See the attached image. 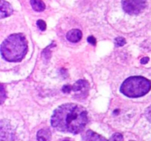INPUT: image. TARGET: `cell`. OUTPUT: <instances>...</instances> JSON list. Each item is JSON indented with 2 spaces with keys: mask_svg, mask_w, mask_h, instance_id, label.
Here are the masks:
<instances>
[{
  "mask_svg": "<svg viewBox=\"0 0 151 141\" xmlns=\"http://www.w3.org/2000/svg\"><path fill=\"white\" fill-rule=\"evenodd\" d=\"M27 52V41L22 34L7 37L1 45V54L9 62L21 61Z\"/></svg>",
  "mask_w": 151,
  "mask_h": 141,
  "instance_id": "2",
  "label": "cell"
},
{
  "mask_svg": "<svg viewBox=\"0 0 151 141\" xmlns=\"http://www.w3.org/2000/svg\"><path fill=\"white\" fill-rule=\"evenodd\" d=\"M1 101H0V103L1 104H3L4 103V101L5 100V91H4V86L3 85H1Z\"/></svg>",
  "mask_w": 151,
  "mask_h": 141,
  "instance_id": "15",
  "label": "cell"
},
{
  "mask_svg": "<svg viewBox=\"0 0 151 141\" xmlns=\"http://www.w3.org/2000/svg\"><path fill=\"white\" fill-rule=\"evenodd\" d=\"M149 60H150V58H149L148 57H145L142 58V60H141V63H142V64H146L149 62Z\"/></svg>",
  "mask_w": 151,
  "mask_h": 141,
  "instance_id": "19",
  "label": "cell"
},
{
  "mask_svg": "<svg viewBox=\"0 0 151 141\" xmlns=\"http://www.w3.org/2000/svg\"><path fill=\"white\" fill-rule=\"evenodd\" d=\"M130 141H134V140H130Z\"/></svg>",
  "mask_w": 151,
  "mask_h": 141,
  "instance_id": "21",
  "label": "cell"
},
{
  "mask_svg": "<svg viewBox=\"0 0 151 141\" xmlns=\"http://www.w3.org/2000/svg\"><path fill=\"white\" fill-rule=\"evenodd\" d=\"M51 125L64 132L78 134L88 123L87 110L77 104L66 103L59 106L51 117Z\"/></svg>",
  "mask_w": 151,
  "mask_h": 141,
  "instance_id": "1",
  "label": "cell"
},
{
  "mask_svg": "<svg viewBox=\"0 0 151 141\" xmlns=\"http://www.w3.org/2000/svg\"><path fill=\"white\" fill-rule=\"evenodd\" d=\"M145 115H146V117H147V119L149 120V122H150L151 123V106L150 108H148V109L146 110Z\"/></svg>",
  "mask_w": 151,
  "mask_h": 141,
  "instance_id": "17",
  "label": "cell"
},
{
  "mask_svg": "<svg viewBox=\"0 0 151 141\" xmlns=\"http://www.w3.org/2000/svg\"><path fill=\"white\" fill-rule=\"evenodd\" d=\"M123 140V136L120 133H115L113 136L108 141H122Z\"/></svg>",
  "mask_w": 151,
  "mask_h": 141,
  "instance_id": "13",
  "label": "cell"
},
{
  "mask_svg": "<svg viewBox=\"0 0 151 141\" xmlns=\"http://www.w3.org/2000/svg\"><path fill=\"white\" fill-rule=\"evenodd\" d=\"M82 140L83 141H108L105 138L91 130H88L85 132V134L82 136Z\"/></svg>",
  "mask_w": 151,
  "mask_h": 141,
  "instance_id": "8",
  "label": "cell"
},
{
  "mask_svg": "<svg viewBox=\"0 0 151 141\" xmlns=\"http://www.w3.org/2000/svg\"><path fill=\"white\" fill-rule=\"evenodd\" d=\"M30 4L36 11H42L45 9V4L42 0H30Z\"/></svg>",
  "mask_w": 151,
  "mask_h": 141,
  "instance_id": "11",
  "label": "cell"
},
{
  "mask_svg": "<svg viewBox=\"0 0 151 141\" xmlns=\"http://www.w3.org/2000/svg\"><path fill=\"white\" fill-rule=\"evenodd\" d=\"M50 133L48 130L42 129L37 132V140L38 141H50Z\"/></svg>",
  "mask_w": 151,
  "mask_h": 141,
  "instance_id": "10",
  "label": "cell"
},
{
  "mask_svg": "<svg viewBox=\"0 0 151 141\" xmlns=\"http://www.w3.org/2000/svg\"><path fill=\"white\" fill-rule=\"evenodd\" d=\"M62 141H68V140H62Z\"/></svg>",
  "mask_w": 151,
  "mask_h": 141,
  "instance_id": "20",
  "label": "cell"
},
{
  "mask_svg": "<svg viewBox=\"0 0 151 141\" xmlns=\"http://www.w3.org/2000/svg\"><path fill=\"white\" fill-rule=\"evenodd\" d=\"M81 37H82V33L79 29L70 30L66 34L67 40L71 42H78L79 41H81Z\"/></svg>",
  "mask_w": 151,
  "mask_h": 141,
  "instance_id": "9",
  "label": "cell"
},
{
  "mask_svg": "<svg viewBox=\"0 0 151 141\" xmlns=\"http://www.w3.org/2000/svg\"><path fill=\"white\" fill-rule=\"evenodd\" d=\"M37 26L40 28V30H42V31H44L45 29H46V23H45V21L44 20H42V19H39V20H37Z\"/></svg>",
  "mask_w": 151,
  "mask_h": 141,
  "instance_id": "14",
  "label": "cell"
},
{
  "mask_svg": "<svg viewBox=\"0 0 151 141\" xmlns=\"http://www.w3.org/2000/svg\"><path fill=\"white\" fill-rule=\"evenodd\" d=\"M124 11L130 15H137L146 7V0H122Z\"/></svg>",
  "mask_w": 151,
  "mask_h": 141,
  "instance_id": "4",
  "label": "cell"
},
{
  "mask_svg": "<svg viewBox=\"0 0 151 141\" xmlns=\"http://www.w3.org/2000/svg\"><path fill=\"white\" fill-rule=\"evenodd\" d=\"M88 42L90 44H92V45H96V38H95L94 36H89V37L88 38Z\"/></svg>",
  "mask_w": 151,
  "mask_h": 141,
  "instance_id": "18",
  "label": "cell"
},
{
  "mask_svg": "<svg viewBox=\"0 0 151 141\" xmlns=\"http://www.w3.org/2000/svg\"><path fill=\"white\" fill-rule=\"evenodd\" d=\"M115 44H116V46H118V47H121V46H124L125 44H126V40H125V38H123V37H117L116 39H115Z\"/></svg>",
  "mask_w": 151,
  "mask_h": 141,
  "instance_id": "12",
  "label": "cell"
},
{
  "mask_svg": "<svg viewBox=\"0 0 151 141\" xmlns=\"http://www.w3.org/2000/svg\"><path fill=\"white\" fill-rule=\"evenodd\" d=\"M4 122H1V141H12L13 140V132H12L10 127H6L4 125Z\"/></svg>",
  "mask_w": 151,
  "mask_h": 141,
  "instance_id": "7",
  "label": "cell"
},
{
  "mask_svg": "<svg viewBox=\"0 0 151 141\" xmlns=\"http://www.w3.org/2000/svg\"><path fill=\"white\" fill-rule=\"evenodd\" d=\"M12 11H13L12 7L9 3H7L4 0L0 1V18L1 19L10 16L12 13Z\"/></svg>",
  "mask_w": 151,
  "mask_h": 141,
  "instance_id": "6",
  "label": "cell"
},
{
  "mask_svg": "<svg viewBox=\"0 0 151 141\" xmlns=\"http://www.w3.org/2000/svg\"><path fill=\"white\" fill-rule=\"evenodd\" d=\"M150 88V80L141 76H134L128 78L123 82L120 87V92L127 97L137 98L147 94Z\"/></svg>",
  "mask_w": 151,
  "mask_h": 141,
  "instance_id": "3",
  "label": "cell"
},
{
  "mask_svg": "<svg viewBox=\"0 0 151 141\" xmlns=\"http://www.w3.org/2000/svg\"><path fill=\"white\" fill-rule=\"evenodd\" d=\"M72 88H73L72 86H70V85H65L63 87V88H62V91L64 93H65V94H69V93L72 92Z\"/></svg>",
  "mask_w": 151,
  "mask_h": 141,
  "instance_id": "16",
  "label": "cell"
},
{
  "mask_svg": "<svg viewBox=\"0 0 151 141\" xmlns=\"http://www.w3.org/2000/svg\"><path fill=\"white\" fill-rule=\"evenodd\" d=\"M89 90V85L88 81L84 79L78 80L72 88V91L73 92V97L78 99H85L88 94Z\"/></svg>",
  "mask_w": 151,
  "mask_h": 141,
  "instance_id": "5",
  "label": "cell"
}]
</instances>
